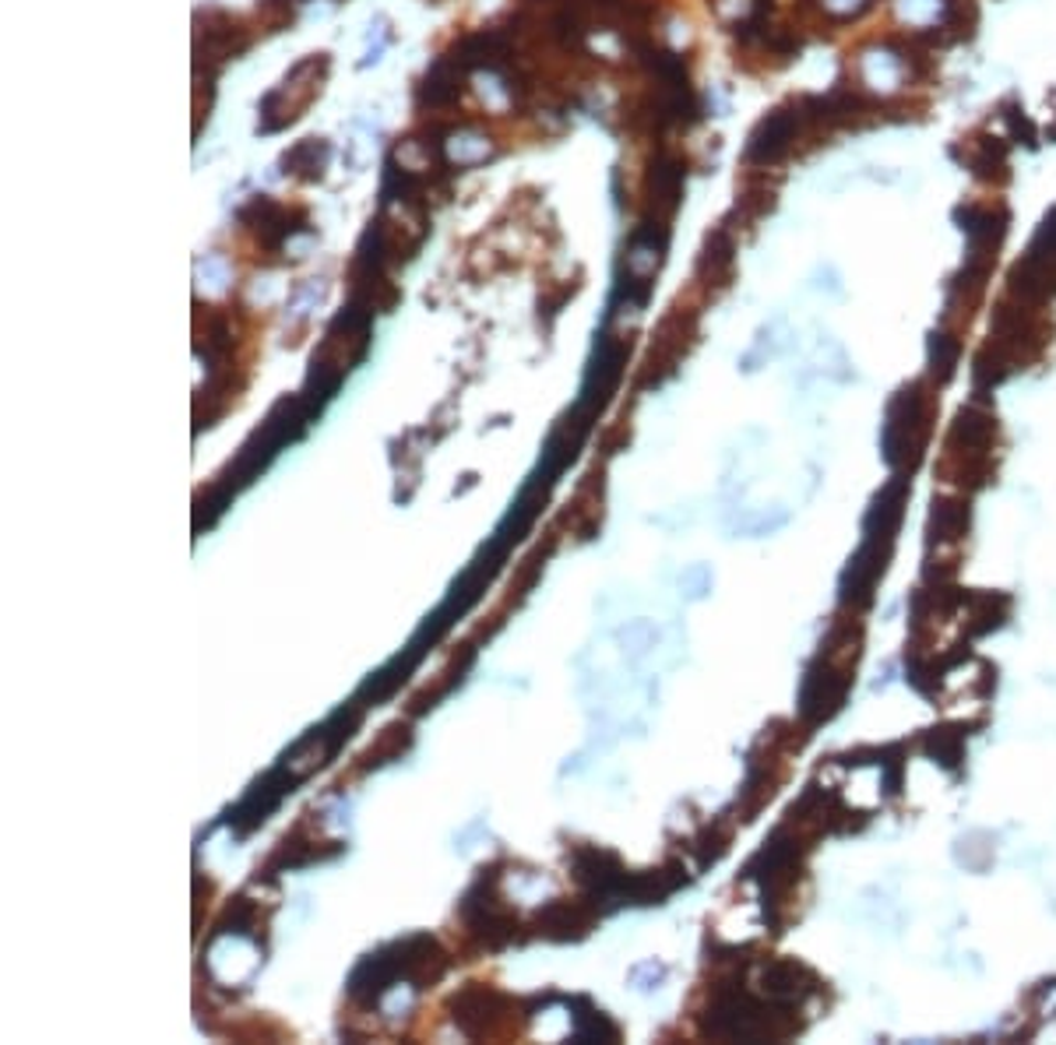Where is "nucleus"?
<instances>
[{"label": "nucleus", "mask_w": 1056, "mask_h": 1045, "mask_svg": "<svg viewBox=\"0 0 1056 1045\" xmlns=\"http://www.w3.org/2000/svg\"><path fill=\"white\" fill-rule=\"evenodd\" d=\"M466 64L458 61L454 53H448V56H440V61L430 67V74L422 77V85H419V106L422 109H437V106H448V103H454L458 100V92H462V82H466Z\"/></svg>", "instance_id": "6"}, {"label": "nucleus", "mask_w": 1056, "mask_h": 1045, "mask_svg": "<svg viewBox=\"0 0 1056 1045\" xmlns=\"http://www.w3.org/2000/svg\"><path fill=\"white\" fill-rule=\"evenodd\" d=\"M793 134H796V116L785 113V109H775V113L767 116V121L754 130V138H751V159H754V163L775 159V155L785 151V145L793 142Z\"/></svg>", "instance_id": "7"}, {"label": "nucleus", "mask_w": 1056, "mask_h": 1045, "mask_svg": "<svg viewBox=\"0 0 1056 1045\" xmlns=\"http://www.w3.org/2000/svg\"><path fill=\"white\" fill-rule=\"evenodd\" d=\"M462 919L469 933L487 947H504L517 937V916L504 908V898L496 895V874L487 877V869L462 901Z\"/></svg>", "instance_id": "3"}, {"label": "nucleus", "mask_w": 1056, "mask_h": 1045, "mask_svg": "<svg viewBox=\"0 0 1056 1045\" xmlns=\"http://www.w3.org/2000/svg\"><path fill=\"white\" fill-rule=\"evenodd\" d=\"M595 922V908L592 901H571L561 898L546 905L540 916H535V933L550 937V940H578L585 937Z\"/></svg>", "instance_id": "5"}, {"label": "nucleus", "mask_w": 1056, "mask_h": 1045, "mask_svg": "<svg viewBox=\"0 0 1056 1045\" xmlns=\"http://www.w3.org/2000/svg\"><path fill=\"white\" fill-rule=\"evenodd\" d=\"M514 1000L493 985L472 982L462 993L451 1000V1014L454 1024L462 1028L469 1038H493L501 1032H514Z\"/></svg>", "instance_id": "2"}, {"label": "nucleus", "mask_w": 1056, "mask_h": 1045, "mask_svg": "<svg viewBox=\"0 0 1056 1045\" xmlns=\"http://www.w3.org/2000/svg\"><path fill=\"white\" fill-rule=\"evenodd\" d=\"M293 785H300V778L296 774L285 767V764H279L275 771H268L264 778L247 792L243 796V803L229 813V824H233L240 835H247V830H254L268 813H272L279 803H282V796H290L293 792Z\"/></svg>", "instance_id": "4"}, {"label": "nucleus", "mask_w": 1056, "mask_h": 1045, "mask_svg": "<svg viewBox=\"0 0 1056 1045\" xmlns=\"http://www.w3.org/2000/svg\"><path fill=\"white\" fill-rule=\"evenodd\" d=\"M324 163H328V142H321V138H306L282 155L285 173H293V177H300V180H317L324 173Z\"/></svg>", "instance_id": "8"}, {"label": "nucleus", "mask_w": 1056, "mask_h": 1045, "mask_svg": "<svg viewBox=\"0 0 1056 1045\" xmlns=\"http://www.w3.org/2000/svg\"><path fill=\"white\" fill-rule=\"evenodd\" d=\"M412 746V732H409V725H388L380 732V740L363 753V767H380V764H388V761H398L401 753H406Z\"/></svg>", "instance_id": "9"}, {"label": "nucleus", "mask_w": 1056, "mask_h": 1045, "mask_svg": "<svg viewBox=\"0 0 1056 1045\" xmlns=\"http://www.w3.org/2000/svg\"><path fill=\"white\" fill-rule=\"evenodd\" d=\"M448 972V954L433 937H409L380 947L377 954L363 958L349 979V996L356 1003H377L398 982H412L427 990Z\"/></svg>", "instance_id": "1"}]
</instances>
